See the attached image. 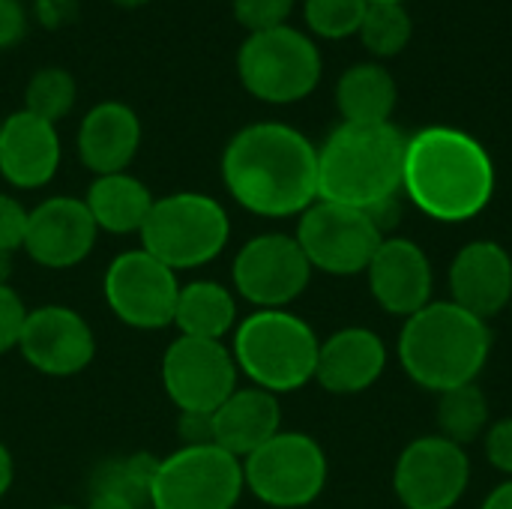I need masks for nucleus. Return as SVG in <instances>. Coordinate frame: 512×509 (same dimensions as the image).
<instances>
[{"instance_id": "1", "label": "nucleus", "mask_w": 512, "mask_h": 509, "mask_svg": "<svg viewBox=\"0 0 512 509\" xmlns=\"http://www.w3.org/2000/svg\"><path fill=\"white\" fill-rule=\"evenodd\" d=\"M222 183L255 216H300L318 201V147L288 123H249L222 150Z\"/></svg>"}, {"instance_id": "2", "label": "nucleus", "mask_w": 512, "mask_h": 509, "mask_svg": "<svg viewBox=\"0 0 512 509\" xmlns=\"http://www.w3.org/2000/svg\"><path fill=\"white\" fill-rule=\"evenodd\" d=\"M489 150L456 126H426L405 144L402 192L429 219L459 225L480 216L495 195Z\"/></svg>"}, {"instance_id": "3", "label": "nucleus", "mask_w": 512, "mask_h": 509, "mask_svg": "<svg viewBox=\"0 0 512 509\" xmlns=\"http://www.w3.org/2000/svg\"><path fill=\"white\" fill-rule=\"evenodd\" d=\"M489 354V321L465 312L453 300H432L426 309L405 318L399 333V363L405 375L438 396L477 384Z\"/></svg>"}, {"instance_id": "4", "label": "nucleus", "mask_w": 512, "mask_h": 509, "mask_svg": "<svg viewBox=\"0 0 512 509\" xmlns=\"http://www.w3.org/2000/svg\"><path fill=\"white\" fill-rule=\"evenodd\" d=\"M408 138L393 126L339 123L318 147V201L372 210L402 192Z\"/></svg>"}, {"instance_id": "5", "label": "nucleus", "mask_w": 512, "mask_h": 509, "mask_svg": "<svg viewBox=\"0 0 512 509\" xmlns=\"http://www.w3.org/2000/svg\"><path fill=\"white\" fill-rule=\"evenodd\" d=\"M321 339L288 309H255L231 333L237 372L273 396L297 393L315 381Z\"/></svg>"}, {"instance_id": "6", "label": "nucleus", "mask_w": 512, "mask_h": 509, "mask_svg": "<svg viewBox=\"0 0 512 509\" xmlns=\"http://www.w3.org/2000/svg\"><path fill=\"white\" fill-rule=\"evenodd\" d=\"M138 237L141 249L174 273L198 270L225 252L231 240V219L207 192H171L153 201Z\"/></svg>"}, {"instance_id": "7", "label": "nucleus", "mask_w": 512, "mask_h": 509, "mask_svg": "<svg viewBox=\"0 0 512 509\" xmlns=\"http://www.w3.org/2000/svg\"><path fill=\"white\" fill-rule=\"evenodd\" d=\"M321 51L312 36L285 24L249 33L237 51V75L246 93L267 105H294L321 81Z\"/></svg>"}, {"instance_id": "8", "label": "nucleus", "mask_w": 512, "mask_h": 509, "mask_svg": "<svg viewBox=\"0 0 512 509\" xmlns=\"http://www.w3.org/2000/svg\"><path fill=\"white\" fill-rule=\"evenodd\" d=\"M330 477L324 447L306 432H279L243 459L246 489L273 509L312 507Z\"/></svg>"}, {"instance_id": "9", "label": "nucleus", "mask_w": 512, "mask_h": 509, "mask_svg": "<svg viewBox=\"0 0 512 509\" xmlns=\"http://www.w3.org/2000/svg\"><path fill=\"white\" fill-rule=\"evenodd\" d=\"M246 492L243 462L216 444L162 456L150 486V509H234Z\"/></svg>"}, {"instance_id": "10", "label": "nucleus", "mask_w": 512, "mask_h": 509, "mask_svg": "<svg viewBox=\"0 0 512 509\" xmlns=\"http://www.w3.org/2000/svg\"><path fill=\"white\" fill-rule=\"evenodd\" d=\"M294 237L312 270L327 276L366 273L378 246L384 243V234L366 210L333 201H315L309 210H303Z\"/></svg>"}, {"instance_id": "11", "label": "nucleus", "mask_w": 512, "mask_h": 509, "mask_svg": "<svg viewBox=\"0 0 512 509\" xmlns=\"http://www.w3.org/2000/svg\"><path fill=\"white\" fill-rule=\"evenodd\" d=\"M102 294L111 315L132 330L153 333L174 327V309L180 294L177 273L144 249L120 252L108 264L102 276Z\"/></svg>"}, {"instance_id": "12", "label": "nucleus", "mask_w": 512, "mask_h": 509, "mask_svg": "<svg viewBox=\"0 0 512 509\" xmlns=\"http://www.w3.org/2000/svg\"><path fill=\"white\" fill-rule=\"evenodd\" d=\"M312 264L294 234L267 231L246 240L231 264L234 294L255 309H288L309 288Z\"/></svg>"}, {"instance_id": "13", "label": "nucleus", "mask_w": 512, "mask_h": 509, "mask_svg": "<svg viewBox=\"0 0 512 509\" xmlns=\"http://www.w3.org/2000/svg\"><path fill=\"white\" fill-rule=\"evenodd\" d=\"M162 387L180 414H213L240 387V372L225 342L177 336L162 354Z\"/></svg>"}, {"instance_id": "14", "label": "nucleus", "mask_w": 512, "mask_h": 509, "mask_svg": "<svg viewBox=\"0 0 512 509\" xmlns=\"http://www.w3.org/2000/svg\"><path fill=\"white\" fill-rule=\"evenodd\" d=\"M471 483L465 447L426 435L411 441L393 468V492L405 509H453Z\"/></svg>"}, {"instance_id": "15", "label": "nucleus", "mask_w": 512, "mask_h": 509, "mask_svg": "<svg viewBox=\"0 0 512 509\" xmlns=\"http://www.w3.org/2000/svg\"><path fill=\"white\" fill-rule=\"evenodd\" d=\"M18 351L30 369L48 378H72L96 357V336L87 318L69 306L48 303L27 312Z\"/></svg>"}, {"instance_id": "16", "label": "nucleus", "mask_w": 512, "mask_h": 509, "mask_svg": "<svg viewBox=\"0 0 512 509\" xmlns=\"http://www.w3.org/2000/svg\"><path fill=\"white\" fill-rule=\"evenodd\" d=\"M96 237L99 228L84 198L54 195L30 210L21 249L33 264L45 270H69L93 252Z\"/></svg>"}, {"instance_id": "17", "label": "nucleus", "mask_w": 512, "mask_h": 509, "mask_svg": "<svg viewBox=\"0 0 512 509\" xmlns=\"http://www.w3.org/2000/svg\"><path fill=\"white\" fill-rule=\"evenodd\" d=\"M375 303L396 318H411L432 303L435 273L429 255L408 237H384L372 264L366 267Z\"/></svg>"}, {"instance_id": "18", "label": "nucleus", "mask_w": 512, "mask_h": 509, "mask_svg": "<svg viewBox=\"0 0 512 509\" xmlns=\"http://www.w3.org/2000/svg\"><path fill=\"white\" fill-rule=\"evenodd\" d=\"M450 300L483 321L510 309V252L495 240H474L462 246L450 264Z\"/></svg>"}, {"instance_id": "19", "label": "nucleus", "mask_w": 512, "mask_h": 509, "mask_svg": "<svg viewBox=\"0 0 512 509\" xmlns=\"http://www.w3.org/2000/svg\"><path fill=\"white\" fill-rule=\"evenodd\" d=\"M60 135L57 126L30 114L15 111L0 126V177L24 192L42 189L60 168Z\"/></svg>"}, {"instance_id": "20", "label": "nucleus", "mask_w": 512, "mask_h": 509, "mask_svg": "<svg viewBox=\"0 0 512 509\" xmlns=\"http://www.w3.org/2000/svg\"><path fill=\"white\" fill-rule=\"evenodd\" d=\"M387 369V345L369 327H342L318 348L315 381L333 396H357L378 384Z\"/></svg>"}, {"instance_id": "21", "label": "nucleus", "mask_w": 512, "mask_h": 509, "mask_svg": "<svg viewBox=\"0 0 512 509\" xmlns=\"http://www.w3.org/2000/svg\"><path fill=\"white\" fill-rule=\"evenodd\" d=\"M78 159L96 177L120 174L132 165L141 147L138 114L117 99L93 105L78 126Z\"/></svg>"}, {"instance_id": "22", "label": "nucleus", "mask_w": 512, "mask_h": 509, "mask_svg": "<svg viewBox=\"0 0 512 509\" xmlns=\"http://www.w3.org/2000/svg\"><path fill=\"white\" fill-rule=\"evenodd\" d=\"M213 444L231 453L234 459H246L261 450L270 438L282 432V408L279 396L261 387H237L213 414Z\"/></svg>"}, {"instance_id": "23", "label": "nucleus", "mask_w": 512, "mask_h": 509, "mask_svg": "<svg viewBox=\"0 0 512 509\" xmlns=\"http://www.w3.org/2000/svg\"><path fill=\"white\" fill-rule=\"evenodd\" d=\"M153 192L147 189L144 180L132 177L129 171L120 174H102L93 177V183L87 186L84 204L96 222L99 231L108 234H141L150 210H153Z\"/></svg>"}, {"instance_id": "24", "label": "nucleus", "mask_w": 512, "mask_h": 509, "mask_svg": "<svg viewBox=\"0 0 512 509\" xmlns=\"http://www.w3.org/2000/svg\"><path fill=\"white\" fill-rule=\"evenodd\" d=\"M159 462V456L144 450L102 462L93 471L84 509H150V486Z\"/></svg>"}, {"instance_id": "25", "label": "nucleus", "mask_w": 512, "mask_h": 509, "mask_svg": "<svg viewBox=\"0 0 512 509\" xmlns=\"http://www.w3.org/2000/svg\"><path fill=\"white\" fill-rule=\"evenodd\" d=\"M399 102V87L381 63H357L342 72L336 84V108L342 123L381 126L390 123Z\"/></svg>"}, {"instance_id": "26", "label": "nucleus", "mask_w": 512, "mask_h": 509, "mask_svg": "<svg viewBox=\"0 0 512 509\" xmlns=\"http://www.w3.org/2000/svg\"><path fill=\"white\" fill-rule=\"evenodd\" d=\"M237 324V297L231 288L213 279H195L180 285L174 309V327L180 330V336L222 342L228 333H234Z\"/></svg>"}, {"instance_id": "27", "label": "nucleus", "mask_w": 512, "mask_h": 509, "mask_svg": "<svg viewBox=\"0 0 512 509\" xmlns=\"http://www.w3.org/2000/svg\"><path fill=\"white\" fill-rule=\"evenodd\" d=\"M492 423L489 399L477 384H465L438 396V435L468 447L486 435Z\"/></svg>"}, {"instance_id": "28", "label": "nucleus", "mask_w": 512, "mask_h": 509, "mask_svg": "<svg viewBox=\"0 0 512 509\" xmlns=\"http://www.w3.org/2000/svg\"><path fill=\"white\" fill-rule=\"evenodd\" d=\"M411 33L414 24L402 3H369L357 36L372 57H396L408 48Z\"/></svg>"}, {"instance_id": "29", "label": "nucleus", "mask_w": 512, "mask_h": 509, "mask_svg": "<svg viewBox=\"0 0 512 509\" xmlns=\"http://www.w3.org/2000/svg\"><path fill=\"white\" fill-rule=\"evenodd\" d=\"M75 96H78V84L72 72L60 66H42L39 72H33V78L24 87V111L57 126V120H63L72 111Z\"/></svg>"}, {"instance_id": "30", "label": "nucleus", "mask_w": 512, "mask_h": 509, "mask_svg": "<svg viewBox=\"0 0 512 509\" xmlns=\"http://www.w3.org/2000/svg\"><path fill=\"white\" fill-rule=\"evenodd\" d=\"M369 0H303L306 27L321 39H348L360 33Z\"/></svg>"}, {"instance_id": "31", "label": "nucleus", "mask_w": 512, "mask_h": 509, "mask_svg": "<svg viewBox=\"0 0 512 509\" xmlns=\"http://www.w3.org/2000/svg\"><path fill=\"white\" fill-rule=\"evenodd\" d=\"M297 0H231L237 24H243L249 33L285 27L288 15L294 12Z\"/></svg>"}, {"instance_id": "32", "label": "nucleus", "mask_w": 512, "mask_h": 509, "mask_svg": "<svg viewBox=\"0 0 512 509\" xmlns=\"http://www.w3.org/2000/svg\"><path fill=\"white\" fill-rule=\"evenodd\" d=\"M27 306L18 297L12 285H0V354H9L18 348L24 321H27Z\"/></svg>"}, {"instance_id": "33", "label": "nucleus", "mask_w": 512, "mask_h": 509, "mask_svg": "<svg viewBox=\"0 0 512 509\" xmlns=\"http://www.w3.org/2000/svg\"><path fill=\"white\" fill-rule=\"evenodd\" d=\"M27 216H30V210L15 195L0 192V249L18 252L24 246Z\"/></svg>"}, {"instance_id": "34", "label": "nucleus", "mask_w": 512, "mask_h": 509, "mask_svg": "<svg viewBox=\"0 0 512 509\" xmlns=\"http://www.w3.org/2000/svg\"><path fill=\"white\" fill-rule=\"evenodd\" d=\"M483 447H486L489 465L512 480V417L489 423V429L483 435Z\"/></svg>"}, {"instance_id": "35", "label": "nucleus", "mask_w": 512, "mask_h": 509, "mask_svg": "<svg viewBox=\"0 0 512 509\" xmlns=\"http://www.w3.org/2000/svg\"><path fill=\"white\" fill-rule=\"evenodd\" d=\"M27 36V9L21 0H0V51L15 48Z\"/></svg>"}, {"instance_id": "36", "label": "nucleus", "mask_w": 512, "mask_h": 509, "mask_svg": "<svg viewBox=\"0 0 512 509\" xmlns=\"http://www.w3.org/2000/svg\"><path fill=\"white\" fill-rule=\"evenodd\" d=\"M177 435H180V444H183V447L213 444L210 414H180V420H177Z\"/></svg>"}, {"instance_id": "37", "label": "nucleus", "mask_w": 512, "mask_h": 509, "mask_svg": "<svg viewBox=\"0 0 512 509\" xmlns=\"http://www.w3.org/2000/svg\"><path fill=\"white\" fill-rule=\"evenodd\" d=\"M480 509H512V480H504L501 486H495L486 495V501H483Z\"/></svg>"}, {"instance_id": "38", "label": "nucleus", "mask_w": 512, "mask_h": 509, "mask_svg": "<svg viewBox=\"0 0 512 509\" xmlns=\"http://www.w3.org/2000/svg\"><path fill=\"white\" fill-rule=\"evenodd\" d=\"M12 480H15V462H12L9 447L0 441V498L12 489Z\"/></svg>"}, {"instance_id": "39", "label": "nucleus", "mask_w": 512, "mask_h": 509, "mask_svg": "<svg viewBox=\"0 0 512 509\" xmlns=\"http://www.w3.org/2000/svg\"><path fill=\"white\" fill-rule=\"evenodd\" d=\"M12 255H15V252L0 249V285H9V276H12Z\"/></svg>"}, {"instance_id": "40", "label": "nucleus", "mask_w": 512, "mask_h": 509, "mask_svg": "<svg viewBox=\"0 0 512 509\" xmlns=\"http://www.w3.org/2000/svg\"><path fill=\"white\" fill-rule=\"evenodd\" d=\"M114 6H123V9H135V6H147L150 0H111Z\"/></svg>"}, {"instance_id": "41", "label": "nucleus", "mask_w": 512, "mask_h": 509, "mask_svg": "<svg viewBox=\"0 0 512 509\" xmlns=\"http://www.w3.org/2000/svg\"><path fill=\"white\" fill-rule=\"evenodd\" d=\"M369 3H402L405 6V0H369Z\"/></svg>"}, {"instance_id": "42", "label": "nucleus", "mask_w": 512, "mask_h": 509, "mask_svg": "<svg viewBox=\"0 0 512 509\" xmlns=\"http://www.w3.org/2000/svg\"><path fill=\"white\" fill-rule=\"evenodd\" d=\"M54 509H84V507H54Z\"/></svg>"}, {"instance_id": "43", "label": "nucleus", "mask_w": 512, "mask_h": 509, "mask_svg": "<svg viewBox=\"0 0 512 509\" xmlns=\"http://www.w3.org/2000/svg\"><path fill=\"white\" fill-rule=\"evenodd\" d=\"M510 318H512V300H510Z\"/></svg>"}, {"instance_id": "44", "label": "nucleus", "mask_w": 512, "mask_h": 509, "mask_svg": "<svg viewBox=\"0 0 512 509\" xmlns=\"http://www.w3.org/2000/svg\"><path fill=\"white\" fill-rule=\"evenodd\" d=\"M0 126H3V117H0Z\"/></svg>"}]
</instances>
